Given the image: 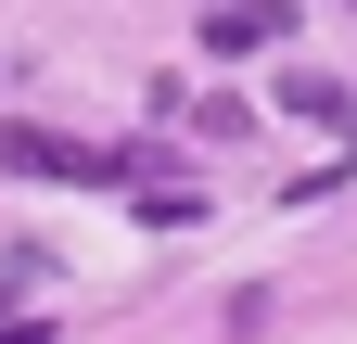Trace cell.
<instances>
[{
	"label": "cell",
	"instance_id": "6da1fadb",
	"mask_svg": "<svg viewBox=\"0 0 357 344\" xmlns=\"http://www.w3.org/2000/svg\"><path fill=\"white\" fill-rule=\"evenodd\" d=\"M281 26H294L281 0H204V52H230V64L243 52H281Z\"/></svg>",
	"mask_w": 357,
	"mask_h": 344
},
{
	"label": "cell",
	"instance_id": "7a4b0ae2",
	"mask_svg": "<svg viewBox=\"0 0 357 344\" xmlns=\"http://www.w3.org/2000/svg\"><path fill=\"white\" fill-rule=\"evenodd\" d=\"M268 90H281V115H306V127H357V102L332 90L319 64H281V77H268Z\"/></svg>",
	"mask_w": 357,
	"mask_h": 344
},
{
	"label": "cell",
	"instance_id": "3957f363",
	"mask_svg": "<svg viewBox=\"0 0 357 344\" xmlns=\"http://www.w3.org/2000/svg\"><path fill=\"white\" fill-rule=\"evenodd\" d=\"M0 179H77V141H52V127H0Z\"/></svg>",
	"mask_w": 357,
	"mask_h": 344
},
{
	"label": "cell",
	"instance_id": "277c9868",
	"mask_svg": "<svg viewBox=\"0 0 357 344\" xmlns=\"http://www.w3.org/2000/svg\"><path fill=\"white\" fill-rule=\"evenodd\" d=\"M128 217H141V230H192L204 204H192V191H166V179H128Z\"/></svg>",
	"mask_w": 357,
	"mask_h": 344
},
{
	"label": "cell",
	"instance_id": "5b68a950",
	"mask_svg": "<svg viewBox=\"0 0 357 344\" xmlns=\"http://www.w3.org/2000/svg\"><path fill=\"white\" fill-rule=\"evenodd\" d=\"M0 344H52V319H0Z\"/></svg>",
	"mask_w": 357,
	"mask_h": 344
}]
</instances>
